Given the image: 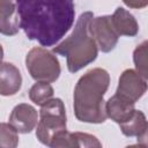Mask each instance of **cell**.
I'll list each match as a JSON object with an SVG mask.
<instances>
[{
  "instance_id": "1",
  "label": "cell",
  "mask_w": 148,
  "mask_h": 148,
  "mask_svg": "<svg viewBox=\"0 0 148 148\" xmlns=\"http://www.w3.org/2000/svg\"><path fill=\"white\" fill-rule=\"evenodd\" d=\"M16 7L27 37L46 47L56 45L75 18L73 0H16Z\"/></svg>"
},
{
  "instance_id": "2",
  "label": "cell",
  "mask_w": 148,
  "mask_h": 148,
  "mask_svg": "<svg viewBox=\"0 0 148 148\" xmlns=\"http://www.w3.org/2000/svg\"><path fill=\"white\" fill-rule=\"evenodd\" d=\"M110 75L103 68H92L83 74L74 88V114L82 123L101 124L108 118L104 95Z\"/></svg>"
},
{
  "instance_id": "3",
  "label": "cell",
  "mask_w": 148,
  "mask_h": 148,
  "mask_svg": "<svg viewBox=\"0 0 148 148\" xmlns=\"http://www.w3.org/2000/svg\"><path fill=\"white\" fill-rule=\"evenodd\" d=\"M92 17L94 14L91 12L82 13L72 34L53 47L54 53L66 57L67 68L71 73L79 72L97 58L98 45L90 30V21Z\"/></svg>"
},
{
  "instance_id": "4",
  "label": "cell",
  "mask_w": 148,
  "mask_h": 148,
  "mask_svg": "<svg viewBox=\"0 0 148 148\" xmlns=\"http://www.w3.org/2000/svg\"><path fill=\"white\" fill-rule=\"evenodd\" d=\"M67 118L64 102L60 98H52L42 105L36 136L38 141L51 147L53 141L67 131Z\"/></svg>"
},
{
  "instance_id": "5",
  "label": "cell",
  "mask_w": 148,
  "mask_h": 148,
  "mask_svg": "<svg viewBox=\"0 0 148 148\" xmlns=\"http://www.w3.org/2000/svg\"><path fill=\"white\" fill-rule=\"evenodd\" d=\"M25 66L30 76L42 82L57 81L61 72L58 58L44 47L31 49L25 57Z\"/></svg>"
},
{
  "instance_id": "6",
  "label": "cell",
  "mask_w": 148,
  "mask_h": 148,
  "mask_svg": "<svg viewBox=\"0 0 148 148\" xmlns=\"http://www.w3.org/2000/svg\"><path fill=\"white\" fill-rule=\"evenodd\" d=\"M90 30L102 52L108 53L116 47L119 34L114 29L110 15L92 17L90 21Z\"/></svg>"
},
{
  "instance_id": "7",
  "label": "cell",
  "mask_w": 148,
  "mask_h": 148,
  "mask_svg": "<svg viewBox=\"0 0 148 148\" xmlns=\"http://www.w3.org/2000/svg\"><path fill=\"white\" fill-rule=\"evenodd\" d=\"M148 90V83L136 71L126 69L120 74L116 94L132 101H139Z\"/></svg>"
},
{
  "instance_id": "8",
  "label": "cell",
  "mask_w": 148,
  "mask_h": 148,
  "mask_svg": "<svg viewBox=\"0 0 148 148\" xmlns=\"http://www.w3.org/2000/svg\"><path fill=\"white\" fill-rule=\"evenodd\" d=\"M9 124L18 133H30L38 124V114L36 109L28 103L17 104L12 110Z\"/></svg>"
},
{
  "instance_id": "9",
  "label": "cell",
  "mask_w": 148,
  "mask_h": 148,
  "mask_svg": "<svg viewBox=\"0 0 148 148\" xmlns=\"http://www.w3.org/2000/svg\"><path fill=\"white\" fill-rule=\"evenodd\" d=\"M134 102L114 94L105 102V111L108 117L117 124H121L130 119L135 111Z\"/></svg>"
},
{
  "instance_id": "10",
  "label": "cell",
  "mask_w": 148,
  "mask_h": 148,
  "mask_svg": "<svg viewBox=\"0 0 148 148\" xmlns=\"http://www.w3.org/2000/svg\"><path fill=\"white\" fill-rule=\"evenodd\" d=\"M20 28L16 0H0V32L6 36H14Z\"/></svg>"
},
{
  "instance_id": "11",
  "label": "cell",
  "mask_w": 148,
  "mask_h": 148,
  "mask_svg": "<svg viewBox=\"0 0 148 148\" xmlns=\"http://www.w3.org/2000/svg\"><path fill=\"white\" fill-rule=\"evenodd\" d=\"M22 86V76L18 68L10 62L1 64L0 74V94L2 96L15 95Z\"/></svg>"
},
{
  "instance_id": "12",
  "label": "cell",
  "mask_w": 148,
  "mask_h": 148,
  "mask_svg": "<svg viewBox=\"0 0 148 148\" xmlns=\"http://www.w3.org/2000/svg\"><path fill=\"white\" fill-rule=\"evenodd\" d=\"M51 147H102V143L95 135L82 132L71 133L66 131L53 141Z\"/></svg>"
},
{
  "instance_id": "13",
  "label": "cell",
  "mask_w": 148,
  "mask_h": 148,
  "mask_svg": "<svg viewBox=\"0 0 148 148\" xmlns=\"http://www.w3.org/2000/svg\"><path fill=\"white\" fill-rule=\"evenodd\" d=\"M111 18L119 36L133 37L139 32V24L135 17L123 7H118L111 15Z\"/></svg>"
},
{
  "instance_id": "14",
  "label": "cell",
  "mask_w": 148,
  "mask_h": 148,
  "mask_svg": "<svg viewBox=\"0 0 148 148\" xmlns=\"http://www.w3.org/2000/svg\"><path fill=\"white\" fill-rule=\"evenodd\" d=\"M146 125H147L146 116L140 110H135L130 119L119 124L121 133L126 136H138V135H140L142 133V131L145 130Z\"/></svg>"
},
{
  "instance_id": "15",
  "label": "cell",
  "mask_w": 148,
  "mask_h": 148,
  "mask_svg": "<svg viewBox=\"0 0 148 148\" xmlns=\"http://www.w3.org/2000/svg\"><path fill=\"white\" fill-rule=\"evenodd\" d=\"M29 98L36 105H44L53 98V88L50 82L36 81V83L29 90Z\"/></svg>"
},
{
  "instance_id": "16",
  "label": "cell",
  "mask_w": 148,
  "mask_h": 148,
  "mask_svg": "<svg viewBox=\"0 0 148 148\" xmlns=\"http://www.w3.org/2000/svg\"><path fill=\"white\" fill-rule=\"evenodd\" d=\"M133 61L136 72L148 80V40L139 44L133 51Z\"/></svg>"
},
{
  "instance_id": "17",
  "label": "cell",
  "mask_w": 148,
  "mask_h": 148,
  "mask_svg": "<svg viewBox=\"0 0 148 148\" xmlns=\"http://www.w3.org/2000/svg\"><path fill=\"white\" fill-rule=\"evenodd\" d=\"M17 131L8 123H1L0 125V147L1 148H15L18 145Z\"/></svg>"
},
{
  "instance_id": "18",
  "label": "cell",
  "mask_w": 148,
  "mask_h": 148,
  "mask_svg": "<svg viewBox=\"0 0 148 148\" xmlns=\"http://www.w3.org/2000/svg\"><path fill=\"white\" fill-rule=\"evenodd\" d=\"M123 2L127 7L135 9H141L148 6V0H123Z\"/></svg>"
},
{
  "instance_id": "19",
  "label": "cell",
  "mask_w": 148,
  "mask_h": 148,
  "mask_svg": "<svg viewBox=\"0 0 148 148\" xmlns=\"http://www.w3.org/2000/svg\"><path fill=\"white\" fill-rule=\"evenodd\" d=\"M136 138H138V145L139 146L148 147V121H147V125H146L145 130L142 131V133L140 135H138Z\"/></svg>"
}]
</instances>
